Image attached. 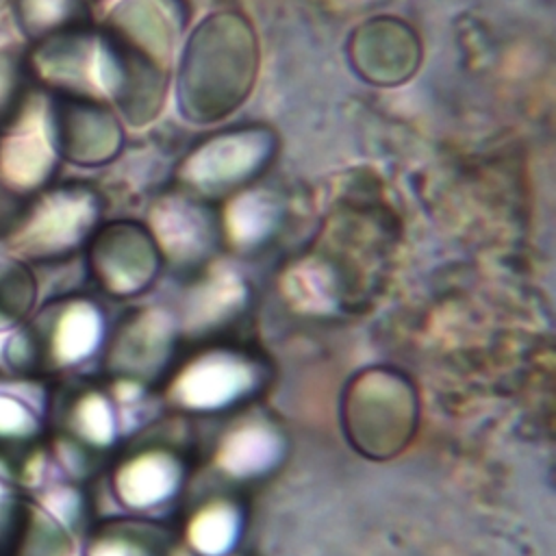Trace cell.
Segmentation results:
<instances>
[{
	"label": "cell",
	"instance_id": "1",
	"mask_svg": "<svg viewBox=\"0 0 556 556\" xmlns=\"http://www.w3.org/2000/svg\"><path fill=\"white\" fill-rule=\"evenodd\" d=\"M245 384V369L228 358H208L191 367L180 380L182 400L195 406H215Z\"/></svg>",
	"mask_w": 556,
	"mask_h": 556
},
{
	"label": "cell",
	"instance_id": "2",
	"mask_svg": "<svg viewBox=\"0 0 556 556\" xmlns=\"http://www.w3.org/2000/svg\"><path fill=\"white\" fill-rule=\"evenodd\" d=\"M174 484L172 467L156 456H146L126 467L119 476V493L128 504L148 506L169 493Z\"/></svg>",
	"mask_w": 556,
	"mask_h": 556
},
{
	"label": "cell",
	"instance_id": "3",
	"mask_svg": "<svg viewBox=\"0 0 556 556\" xmlns=\"http://www.w3.org/2000/svg\"><path fill=\"white\" fill-rule=\"evenodd\" d=\"M96 334H98V324L89 311H78L67 315L59 326V334L54 343V352L59 361L70 363L85 356L96 343Z\"/></svg>",
	"mask_w": 556,
	"mask_h": 556
},
{
	"label": "cell",
	"instance_id": "4",
	"mask_svg": "<svg viewBox=\"0 0 556 556\" xmlns=\"http://www.w3.org/2000/svg\"><path fill=\"white\" fill-rule=\"evenodd\" d=\"M274 456V441L261 430L237 432L226 447V463L232 471H256Z\"/></svg>",
	"mask_w": 556,
	"mask_h": 556
},
{
	"label": "cell",
	"instance_id": "5",
	"mask_svg": "<svg viewBox=\"0 0 556 556\" xmlns=\"http://www.w3.org/2000/svg\"><path fill=\"white\" fill-rule=\"evenodd\" d=\"M235 534V521L226 510L204 513L193 526V541L202 552L217 554L228 547Z\"/></svg>",
	"mask_w": 556,
	"mask_h": 556
}]
</instances>
